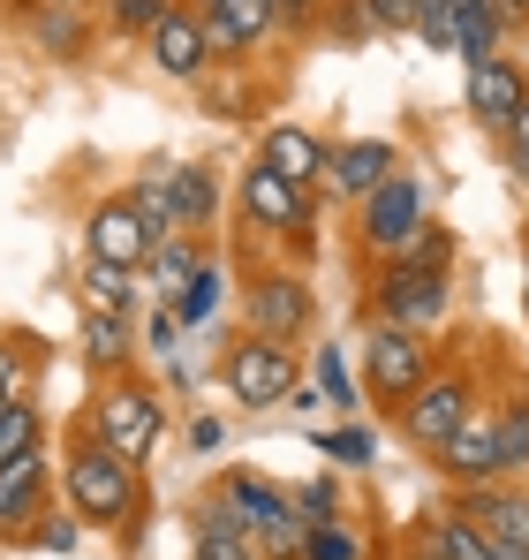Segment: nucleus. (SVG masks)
<instances>
[{
  "label": "nucleus",
  "mask_w": 529,
  "mask_h": 560,
  "mask_svg": "<svg viewBox=\"0 0 529 560\" xmlns=\"http://www.w3.org/2000/svg\"><path fill=\"white\" fill-rule=\"evenodd\" d=\"M77 432H91L98 447H114L121 463L144 469L152 447L167 440V401H160V386H144L137 372H114V378H98V394H91Z\"/></svg>",
  "instance_id": "f257e3e1"
},
{
  "label": "nucleus",
  "mask_w": 529,
  "mask_h": 560,
  "mask_svg": "<svg viewBox=\"0 0 529 560\" xmlns=\"http://www.w3.org/2000/svg\"><path fill=\"white\" fill-rule=\"evenodd\" d=\"M61 500L84 523H98V530H121V523H137L144 477H137V463H121L114 447H98L91 432H77L69 455H61Z\"/></svg>",
  "instance_id": "f03ea898"
},
{
  "label": "nucleus",
  "mask_w": 529,
  "mask_h": 560,
  "mask_svg": "<svg viewBox=\"0 0 529 560\" xmlns=\"http://www.w3.org/2000/svg\"><path fill=\"white\" fill-rule=\"evenodd\" d=\"M424 378H432V334H409L393 318H363V386H371V401L401 409Z\"/></svg>",
  "instance_id": "7ed1b4c3"
},
{
  "label": "nucleus",
  "mask_w": 529,
  "mask_h": 560,
  "mask_svg": "<svg viewBox=\"0 0 529 560\" xmlns=\"http://www.w3.org/2000/svg\"><path fill=\"white\" fill-rule=\"evenodd\" d=\"M235 205H243V220H250V228L287 235V250H295V258H303V250H318V205H310V189L287 183V175H272L264 160L235 183Z\"/></svg>",
  "instance_id": "20e7f679"
},
{
  "label": "nucleus",
  "mask_w": 529,
  "mask_h": 560,
  "mask_svg": "<svg viewBox=\"0 0 529 560\" xmlns=\"http://www.w3.org/2000/svg\"><path fill=\"white\" fill-rule=\"evenodd\" d=\"M446 303H454V280L446 273H401V266H378L363 288V318H393L409 334H439Z\"/></svg>",
  "instance_id": "39448f33"
},
{
  "label": "nucleus",
  "mask_w": 529,
  "mask_h": 560,
  "mask_svg": "<svg viewBox=\"0 0 529 560\" xmlns=\"http://www.w3.org/2000/svg\"><path fill=\"white\" fill-rule=\"evenodd\" d=\"M310 280L295 273V266H264V273L243 280V318H250V334H264V341H303L310 334Z\"/></svg>",
  "instance_id": "423d86ee"
},
{
  "label": "nucleus",
  "mask_w": 529,
  "mask_h": 560,
  "mask_svg": "<svg viewBox=\"0 0 529 560\" xmlns=\"http://www.w3.org/2000/svg\"><path fill=\"white\" fill-rule=\"evenodd\" d=\"M220 378H227V394H235L243 409H272V401H287V394H295V378H303V364H295V349H287V341H264V334H243V341L227 349V364H220Z\"/></svg>",
  "instance_id": "0eeeda50"
},
{
  "label": "nucleus",
  "mask_w": 529,
  "mask_h": 560,
  "mask_svg": "<svg viewBox=\"0 0 529 560\" xmlns=\"http://www.w3.org/2000/svg\"><path fill=\"white\" fill-rule=\"evenodd\" d=\"M54 500H61V463H54L46 447L0 463V546H23L31 523H38Z\"/></svg>",
  "instance_id": "6e6552de"
},
{
  "label": "nucleus",
  "mask_w": 529,
  "mask_h": 560,
  "mask_svg": "<svg viewBox=\"0 0 529 560\" xmlns=\"http://www.w3.org/2000/svg\"><path fill=\"white\" fill-rule=\"evenodd\" d=\"M469 409H477V386H469V372L432 364V378H424V386H416V394L393 409V424H401L416 447H439V440L461 424V417H469Z\"/></svg>",
  "instance_id": "1a4fd4ad"
},
{
  "label": "nucleus",
  "mask_w": 529,
  "mask_h": 560,
  "mask_svg": "<svg viewBox=\"0 0 529 560\" xmlns=\"http://www.w3.org/2000/svg\"><path fill=\"white\" fill-rule=\"evenodd\" d=\"M152 220L137 212V197L129 189H114V197H98L84 220V258H106V266H137L144 273V258H152Z\"/></svg>",
  "instance_id": "9d476101"
},
{
  "label": "nucleus",
  "mask_w": 529,
  "mask_h": 560,
  "mask_svg": "<svg viewBox=\"0 0 529 560\" xmlns=\"http://www.w3.org/2000/svg\"><path fill=\"white\" fill-rule=\"evenodd\" d=\"M409 228H424V183H416L409 167H393L386 183L355 205V235H363V250H378V258H386Z\"/></svg>",
  "instance_id": "9b49d317"
},
{
  "label": "nucleus",
  "mask_w": 529,
  "mask_h": 560,
  "mask_svg": "<svg viewBox=\"0 0 529 560\" xmlns=\"http://www.w3.org/2000/svg\"><path fill=\"white\" fill-rule=\"evenodd\" d=\"M144 46H152V61H160L167 77H181V84H197V77L220 61V54H212V31H204V15H197L189 0H175V8L152 23V38H144Z\"/></svg>",
  "instance_id": "f8f14e48"
},
{
  "label": "nucleus",
  "mask_w": 529,
  "mask_h": 560,
  "mask_svg": "<svg viewBox=\"0 0 529 560\" xmlns=\"http://www.w3.org/2000/svg\"><path fill=\"white\" fill-rule=\"evenodd\" d=\"M204 31H212V54L220 61H250L264 38L280 31V0H212L204 8Z\"/></svg>",
  "instance_id": "ddd939ff"
},
{
  "label": "nucleus",
  "mask_w": 529,
  "mask_h": 560,
  "mask_svg": "<svg viewBox=\"0 0 529 560\" xmlns=\"http://www.w3.org/2000/svg\"><path fill=\"white\" fill-rule=\"evenodd\" d=\"M461 98H469V114H477L484 129H499V137H507V129H515V114L529 106V84H522V69H515V61H499V54H492V61H469Z\"/></svg>",
  "instance_id": "4468645a"
},
{
  "label": "nucleus",
  "mask_w": 529,
  "mask_h": 560,
  "mask_svg": "<svg viewBox=\"0 0 529 560\" xmlns=\"http://www.w3.org/2000/svg\"><path fill=\"white\" fill-rule=\"evenodd\" d=\"M477 530H492L499 553H529V492H507V485H461L454 500Z\"/></svg>",
  "instance_id": "2eb2a0df"
},
{
  "label": "nucleus",
  "mask_w": 529,
  "mask_h": 560,
  "mask_svg": "<svg viewBox=\"0 0 529 560\" xmlns=\"http://www.w3.org/2000/svg\"><path fill=\"white\" fill-rule=\"evenodd\" d=\"M393 167H401V152H393L386 137H341V144H333V160H326V189H333V197H349V205H363V197L386 183Z\"/></svg>",
  "instance_id": "dca6fc26"
},
{
  "label": "nucleus",
  "mask_w": 529,
  "mask_h": 560,
  "mask_svg": "<svg viewBox=\"0 0 529 560\" xmlns=\"http://www.w3.org/2000/svg\"><path fill=\"white\" fill-rule=\"evenodd\" d=\"M432 455H439V469L454 477V485H492V477H499V432H492L484 409H469Z\"/></svg>",
  "instance_id": "f3484780"
},
{
  "label": "nucleus",
  "mask_w": 529,
  "mask_h": 560,
  "mask_svg": "<svg viewBox=\"0 0 529 560\" xmlns=\"http://www.w3.org/2000/svg\"><path fill=\"white\" fill-rule=\"evenodd\" d=\"M258 160L272 175H287V183H326V160H333V144L318 137V129H303V121H272L258 137Z\"/></svg>",
  "instance_id": "a211bd4d"
},
{
  "label": "nucleus",
  "mask_w": 529,
  "mask_h": 560,
  "mask_svg": "<svg viewBox=\"0 0 529 560\" xmlns=\"http://www.w3.org/2000/svg\"><path fill=\"white\" fill-rule=\"evenodd\" d=\"M77 357H84L91 378H114L137 364V318H114V311H84L77 326Z\"/></svg>",
  "instance_id": "6ab92c4d"
},
{
  "label": "nucleus",
  "mask_w": 529,
  "mask_h": 560,
  "mask_svg": "<svg viewBox=\"0 0 529 560\" xmlns=\"http://www.w3.org/2000/svg\"><path fill=\"white\" fill-rule=\"evenodd\" d=\"M204 266H212V243H204V235H160L152 258H144V288H152V303H175Z\"/></svg>",
  "instance_id": "aec40b11"
},
{
  "label": "nucleus",
  "mask_w": 529,
  "mask_h": 560,
  "mask_svg": "<svg viewBox=\"0 0 529 560\" xmlns=\"http://www.w3.org/2000/svg\"><path fill=\"white\" fill-rule=\"evenodd\" d=\"M137 295H144V273H137V266H106V258H84V266H77V303H84V311L137 318Z\"/></svg>",
  "instance_id": "412c9836"
},
{
  "label": "nucleus",
  "mask_w": 529,
  "mask_h": 560,
  "mask_svg": "<svg viewBox=\"0 0 529 560\" xmlns=\"http://www.w3.org/2000/svg\"><path fill=\"white\" fill-rule=\"evenodd\" d=\"M31 31H38V46H46V54H61V61H77V54L91 46L84 0H31Z\"/></svg>",
  "instance_id": "4be33fe9"
},
{
  "label": "nucleus",
  "mask_w": 529,
  "mask_h": 560,
  "mask_svg": "<svg viewBox=\"0 0 529 560\" xmlns=\"http://www.w3.org/2000/svg\"><path fill=\"white\" fill-rule=\"evenodd\" d=\"M167 189H175V220L189 235H204L220 212V175L212 167H167Z\"/></svg>",
  "instance_id": "5701e85b"
},
{
  "label": "nucleus",
  "mask_w": 529,
  "mask_h": 560,
  "mask_svg": "<svg viewBox=\"0 0 529 560\" xmlns=\"http://www.w3.org/2000/svg\"><path fill=\"white\" fill-rule=\"evenodd\" d=\"M424 546H439L446 560H507L499 546H492V530H477L461 508H439V515L424 523Z\"/></svg>",
  "instance_id": "b1692460"
},
{
  "label": "nucleus",
  "mask_w": 529,
  "mask_h": 560,
  "mask_svg": "<svg viewBox=\"0 0 529 560\" xmlns=\"http://www.w3.org/2000/svg\"><path fill=\"white\" fill-rule=\"evenodd\" d=\"M378 266H401V273H454V235L424 220V228H409V235H401Z\"/></svg>",
  "instance_id": "393cba45"
},
{
  "label": "nucleus",
  "mask_w": 529,
  "mask_h": 560,
  "mask_svg": "<svg viewBox=\"0 0 529 560\" xmlns=\"http://www.w3.org/2000/svg\"><path fill=\"white\" fill-rule=\"evenodd\" d=\"M220 492H227V508L243 515V530H258L264 515H280V508H287V485H272V477H258V469H227V477H220Z\"/></svg>",
  "instance_id": "a878e982"
},
{
  "label": "nucleus",
  "mask_w": 529,
  "mask_h": 560,
  "mask_svg": "<svg viewBox=\"0 0 529 560\" xmlns=\"http://www.w3.org/2000/svg\"><path fill=\"white\" fill-rule=\"evenodd\" d=\"M499 38H507V8H499V0H477V8L454 15V54H461V61H492Z\"/></svg>",
  "instance_id": "bb28decb"
},
{
  "label": "nucleus",
  "mask_w": 529,
  "mask_h": 560,
  "mask_svg": "<svg viewBox=\"0 0 529 560\" xmlns=\"http://www.w3.org/2000/svg\"><path fill=\"white\" fill-rule=\"evenodd\" d=\"M220 303H227V273H220V258H212V266H204V273L189 280V288H181V295L167 303V311L181 318V334H204V326L220 318Z\"/></svg>",
  "instance_id": "cd10ccee"
},
{
  "label": "nucleus",
  "mask_w": 529,
  "mask_h": 560,
  "mask_svg": "<svg viewBox=\"0 0 529 560\" xmlns=\"http://www.w3.org/2000/svg\"><path fill=\"white\" fill-rule=\"evenodd\" d=\"M492 432H499V469H529V401L507 394L492 409Z\"/></svg>",
  "instance_id": "c85d7f7f"
},
{
  "label": "nucleus",
  "mask_w": 529,
  "mask_h": 560,
  "mask_svg": "<svg viewBox=\"0 0 529 560\" xmlns=\"http://www.w3.org/2000/svg\"><path fill=\"white\" fill-rule=\"evenodd\" d=\"M77 530H84V515H77L69 500H54V508L31 523V538H23V546H31V553H77Z\"/></svg>",
  "instance_id": "c756f323"
},
{
  "label": "nucleus",
  "mask_w": 529,
  "mask_h": 560,
  "mask_svg": "<svg viewBox=\"0 0 529 560\" xmlns=\"http://www.w3.org/2000/svg\"><path fill=\"white\" fill-rule=\"evenodd\" d=\"M31 447H46V417H38V401L0 409V463H15V455H31Z\"/></svg>",
  "instance_id": "7c9ffc66"
},
{
  "label": "nucleus",
  "mask_w": 529,
  "mask_h": 560,
  "mask_svg": "<svg viewBox=\"0 0 529 560\" xmlns=\"http://www.w3.org/2000/svg\"><path fill=\"white\" fill-rule=\"evenodd\" d=\"M287 500H295L303 523H341V485L333 477H303V485H287Z\"/></svg>",
  "instance_id": "2f4dec72"
},
{
  "label": "nucleus",
  "mask_w": 529,
  "mask_h": 560,
  "mask_svg": "<svg viewBox=\"0 0 529 560\" xmlns=\"http://www.w3.org/2000/svg\"><path fill=\"white\" fill-rule=\"evenodd\" d=\"M175 0H106V31L114 38H152V23L167 15Z\"/></svg>",
  "instance_id": "473e14b6"
},
{
  "label": "nucleus",
  "mask_w": 529,
  "mask_h": 560,
  "mask_svg": "<svg viewBox=\"0 0 529 560\" xmlns=\"http://www.w3.org/2000/svg\"><path fill=\"white\" fill-rule=\"evenodd\" d=\"M197 560H264L250 546V530H235V523H197Z\"/></svg>",
  "instance_id": "72a5a7b5"
},
{
  "label": "nucleus",
  "mask_w": 529,
  "mask_h": 560,
  "mask_svg": "<svg viewBox=\"0 0 529 560\" xmlns=\"http://www.w3.org/2000/svg\"><path fill=\"white\" fill-rule=\"evenodd\" d=\"M31 349L23 341H0V409H15V401H31Z\"/></svg>",
  "instance_id": "f704fd0d"
},
{
  "label": "nucleus",
  "mask_w": 529,
  "mask_h": 560,
  "mask_svg": "<svg viewBox=\"0 0 529 560\" xmlns=\"http://www.w3.org/2000/svg\"><path fill=\"white\" fill-rule=\"evenodd\" d=\"M303 560H363V538H355L349 523H310V546Z\"/></svg>",
  "instance_id": "c9c22d12"
},
{
  "label": "nucleus",
  "mask_w": 529,
  "mask_h": 560,
  "mask_svg": "<svg viewBox=\"0 0 529 560\" xmlns=\"http://www.w3.org/2000/svg\"><path fill=\"white\" fill-rule=\"evenodd\" d=\"M416 38H424L432 54H454V8H446V0H424V8H416Z\"/></svg>",
  "instance_id": "e433bc0d"
},
{
  "label": "nucleus",
  "mask_w": 529,
  "mask_h": 560,
  "mask_svg": "<svg viewBox=\"0 0 529 560\" xmlns=\"http://www.w3.org/2000/svg\"><path fill=\"white\" fill-rule=\"evenodd\" d=\"M318 440H326V455H333V463H371V455H378L363 424H341V432H318Z\"/></svg>",
  "instance_id": "4c0bfd02"
},
{
  "label": "nucleus",
  "mask_w": 529,
  "mask_h": 560,
  "mask_svg": "<svg viewBox=\"0 0 529 560\" xmlns=\"http://www.w3.org/2000/svg\"><path fill=\"white\" fill-rule=\"evenodd\" d=\"M318 386H326L333 401H355V378H349V357H341V349H318Z\"/></svg>",
  "instance_id": "58836bf2"
},
{
  "label": "nucleus",
  "mask_w": 529,
  "mask_h": 560,
  "mask_svg": "<svg viewBox=\"0 0 529 560\" xmlns=\"http://www.w3.org/2000/svg\"><path fill=\"white\" fill-rule=\"evenodd\" d=\"M363 8H371L378 31H416V8H424V0H363Z\"/></svg>",
  "instance_id": "ea45409f"
},
{
  "label": "nucleus",
  "mask_w": 529,
  "mask_h": 560,
  "mask_svg": "<svg viewBox=\"0 0 529 560\" xmlns=\"http://www.w3.org/2000/svg\"><path fill=\"white\" fill-rule=\"evenodd\" d=\"M144 341H152L160 357H175V349H181V318H175V311H167V303H160V311L144 318Z\"/></svg>",
  "instance_id": "a19ab883"
},
{
  "label": "nucleus",
  "mask_w": 529,
  "mask_h": 560,
  "mask_svg": "<svg viewBox=\"0 0 529 560\" xmlns=\"http://www.w3.org/2000/svg\"><path fill=\"white\" fill-rule=\"evenodd\" d=\"M326 15V0H280V31H310Z\"/></svg>",
  "instance_id": "79ce46f5"
},
{
  "label": "nucleus",
  "mask_w": 529,
  "mask_h": 560,
  "mask_svg": "<svg viewBox=\"0 0 529 560\" xmlns=\"http://www.w3.org/2000/svg\"><path fill=\"white\" fill-rule=\"evenodd\" d=\"M220 440H227V424H220V417H189V447H197V455H212Z\"/></svg>",
  "instance_id": "37998d69"
},
{
  "label": "nucleus",
  "mask_w": 529,
  "mask_h": 560,
  "mask_svg": "<svg viewBox=\"0 0 529 560\" xmlns=\"http://www.w3.org/2000/svg\"><path fill=\"white\" fill-rule=\"evenodd\" d=\"M507 152H515V167L529 175V106L515 114V129H507Z\"/></svg>",
  "instance_id": "c03bdc74"
},
{
  "label": "nucleus",
  "mask_w": 529,
  "mask_h": 560,
  "mask_svg": "<svg viewBox=\"0 0 529 560\" xmlns=\"http://www.w3.org/2000/svg\"><path fill=\"white\" fill-rule=\"evenodd\" d=\"M401 560H446V553H439V546H409Z\"/></svg>",
  "instance_id": "a18cd8bd"
},
{
  "label": "nucleus",
  "mask_w": 529,
  "mask_h": 560,
  "mask_svg": "<svg viewBox=\"0 0 529 560\" xmlns=\"http://www.w3.org/2000/svg\"><path fill=\"white\" fill-rule=\"evenodd\" d=\"M446 8H454V15H461V8H477V0H446Z\"/></svg>",
  "instance_id": "49530a36"
},
{
  "label": "nucleus",
  "mask_w": 529,
  "mask_h": 560,
  "mask_svg": "<svg viewBox=\"0 0 529 560\" xmlns=\"http://www.w3.org/2000/svg\"><path fill=\"white\" fill-rule=\"evenodd\" d=\"M189 8H197V15H204V8H212V0H189Z\"/></svg>",
  "instance_id": "de8ad7c7"
},
{
  "label": "nucleus",
  "mask_w": 529,
  "mask_h": 560,
  "mask_svg": "<svg viewBox=\"0 0 529 560\" xmlns=\"http://www.w3.org/2000/svg\"><path fill=\"white\" fill-rule=\"evenodd\" d=\"M522 311H529V280H522Z\"/></svg>",
  "instance_id": "09e8293b"
}]
</instances>
